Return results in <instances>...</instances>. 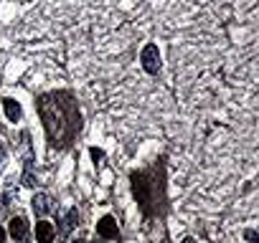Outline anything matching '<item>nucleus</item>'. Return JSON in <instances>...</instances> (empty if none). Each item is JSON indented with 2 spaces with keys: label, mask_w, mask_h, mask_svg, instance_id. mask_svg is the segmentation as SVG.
<instances>
[{
  "label": "nucleus",
  "mask_w": 259,
  "mask_h": 243,
  "mask_svg": "<svg viewBox=\"0 0 259 243\" xmlns=\"http://www.w3.org/2000/svg\"><path fill=\"white\" fill-rule=\"evenodd\" d=\"M130 180H133V193H135V198H138L140 208H143L145 213H150V203H153L150 188H153V183L148 180V175H145V172H133V175H130Z\"/></svg>",
  "instance_id": "f03ea898"
},
{
  "label": "nucleus",
  "mask_w": 259,
  "mask_h": 243,
  "mask_svg": "<svg viewBox=\"0 0 259 243\" xmlns=\"http://www.w3.org/2000/svg\"><path fill=\"white\" fill-rule=\"evenodd\" d=\"M38 114L44 122V130L49 137V145L54 150H66L76 140L81 130V114L69 91H49L41 94L38 101Z\"/></svg>",
  "instance_id": "f257e3e1"
},
{
  "label": "nucleus",
  "mask_w": 259,
  "mask_h": 243,
  "mask_svg": "<svg viewBox=\"0 0 259 243\" xmlns=\"http://www.w3.org/2000/svg\"><path fill=\"white\" fill-rule=\"evenodd\" d=\"M8 230H11V235L16 240H26L28 238V220L26 218H13L11 225H8Z\"/></svg>",
  "instance_id": "423d86ee"
},
{
  "label": "nucleus",
  "mask_w": 259,
  "mask_h": 243,
  "mask_svg": "<svg viewBox=\"0 0 259 243\" xmlns=\"http://www.w3.org/2000/svg\"><path fill=\"white\" fill-rule=\"evenodd\" d=\"M54 235H56V230H54L51 223H46V220L36 223V240H38V243H51Z\"/></svg>",
  "instance_id": "0eeeda50"
},
{
  "label": "nucleus",
  "mask_w": 259,
  "mask_h": 243,
  "mask_svg": "<svg viewBox=\"0 0 259 243\" xmlns=\"http://www.w3.org/2000/svg\"><path fill=\"white\" fill-rule=\"evenodd\" d=\"M89 155H92V160H94V162H99V160L104 157V152H102V150H97V147H92V152H89Z\"/></svg>",
  "instance_id": "f8f14e48"
},
{
  "label": "nucleus",
  "mask_w": 259,
  "mask_h": 243,
  "mask_svg": "<svg viewBox=\"0 0 259 243\" xmlns=\"http://www.w3.org/2000/svg\"><path fill=\"white\" fill-rule=\"evenodd\" d=\"M76 223H79V213H76V208H74V210H69V215L61 220V230H59V233H61V235H66Z\"/></svg>",
  "instance_id": "9d476101"
},
{
  "label": "nucleus",
  "mask_w": 259,
  "mask_h": 243,
  "mask_svg": "<svg viewBox=\"0 0 259 243\" xmlns=\"http://www.w3.org/2000/svg\"><path fill=\"white\" fill-rule=\"evenodd\" d=\"M183 243H196V240L193 238H183Z\"/></svg>",
  "instance_id": "2eb2a0df"
},
{
  "label": "nucleus",
  "mask_w": 259,
  "mask_h": 243,
  "mask_svg": "<svg viewBox=\"0 0 259 243\" xmlns=\"http://www.w3.org/2000/svg\"><path fill=\"white\" fill-rule=\"evenodd\" d=\"M0 167H3V150H0Z\"/></svg>",
  "instance_id": "dca6fc26"
},
{
  "label": "nucleus",
  "mask_w": 259,
  "mask_h": 243,
  "mask_svg": "<svg viewBox=\"0 0 259 243\" xmlns=\"http://www.w3.org/2000/svg\"><path fill=\"white\" fill-rule=\"evenodd\" d=\"M31 208H33V213H36V215H46V213H51L56 205H54L51 195H46V193H38V195H33V200H31Z\"/></svg>",
  "instance_id": "39448f33"
},
{
  "label": "nucleus",
  "mask_w": 259,
  "mask_h": 243,
  "mask_svg": "<svg viewBox=\"0 0 259 243\" xmlns=\"http://www.w3.org/2000/svg\"><path fill=\"white\" fill-rule=\"evenodd\" d=\"M23 185H28V188L36 185V177H33V170L31 167H26V172H23Z\"/></svg>",
  "instance_id": "9b49d317"
},
{
  "label": "nucleus",
  "mask_w": 259,
  "mask_h": 243,
  "mask_svg": "<svg viewBox=\"0 0 259 243\" xmlns=\"http://www.w3.org/2000/svg\"><path fill=\"white\" fill-rule=\"evenodd\" d=\"M3 109H6V116H8L11 122H18L21 114H23V111H21V104H18L16 99H11V96L3 99Z\"/></svg>",
  "instance_id": "6e6552de"
},
{
  "label": "nucleus",
  "mask_w": 259,
  "mask_h": 243,
  "mask_svg": "<svg viewBox=\"0 0 259 243\" xmlns=\"http://www.w3.org/2000/svg\"><path fill=\"white\" fill-rule=\"evenodd\" d=\"M97 235L104 238V240H114V238H119V230H117V223H114L112 215H104V218L97 223Z\"/></svg>",
  "instance_id": "20e7f679"
},
{
  "label": "nucleus",
  "mask_w": 259,
  "mask_h": 243,
  "mask_svg": "<svg viewBox=\"0 0 259 243\" xmlns=\"http://www.w3.org/2000/svg\"><path fill=\"white\" fill-rule=\"evenodd\" d=\"M0 243H6V230L0 228Z\"/></svg>",
  "instance_id": "4468645a"
},
{
  "label": "nucleus",
  "mask_w": 259,
  "mask_h": 243,
  "mask_svg": "<svg viewBox=\"0 0 259 243\" xmlns=\"http://www.w3.org/2000/svg\"><path fill=\"white\" fill-rule=\"evenodd\" d=\"M246 240H256V233L254 230H246Z\"/></svg>",
  "instance_id": "ddd939ff"
},
{
  "label": "nucleus",
  "mask_w": 259,
  "mask_h": 243,
  "mask_svg": "<svg viewBox=\"0 0 259 243\" xmlns=\"http://www.w3.org/2000/svg\"><path fill=\"white\" fill-rule=\"evenodd\" d=\"M71 243H87V240H81V238H76V240H71Z\"/></svg>",
  "instance_id": "f3484780"
},
{
  "label": "nucleus",
  "mask_w": 259,
  "mask_h": 243,
  "mask_svg": "<svg viewBox=\"0 0 259 243\" xmlns=\"http://www.w3.org/2000/svg\"><path fill=\"white\" fill-rule=\"evenodd\" d=\"M21 152H23L26 167H33V150H31V135H28V132L21 135Z\"/></svg>",
  "instance_id": "1a4fd4ad"
},
{
  "label": "nucleus",
  "mask_w": 259,
  "mask_h": 243,
  "mask_svg": "<svg viewBox=\"0 0 259 243\" xmlns=\"http://www.w3.org/2000/svg\"><path fill=\"white\" fill-rule=\"evenodd\" d=\"M140 61H143V69L148 74H158L160 71V51H158V46L155 43H148L143 48V53H140Z\"/></svg>",
  "instance_id": "7ed1b4c3"
}]
</instances>
